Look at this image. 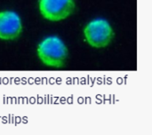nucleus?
Returning <instances> with one entry per match:
<instances>
[{"label": "nucleus", "instance_id": "nucleus-1", "mask_svg": "<svg viewBox=\"0 0 152 135\" xmlns=\"http://www.w3.org/2000/svg\"><path fill=\"white\" fill-rule=\"evenodd\" d=\"M37 56L46 66L62 68L69 56L68 47L65 43L56 36L45 38L37 46Z\"/></svg>", "mask_w": 152, "mask_h": 135}, {"label": "nucleus", "instance_id": "nucleus-3", "mask_svg": "<svg viewBox=\"0 0 152 135\" xmlns=\"http://www.w3.org/2000/svg\"><path fill=\"white\" fill-rule=\"evenodd\" d=\"M75 0H40L39 11L50 21H60L69 17L75 11Z\"/></svg>", "mask_w": 152, "mask_h": 135}, {"label": "nucleus", "instance_id": "nucleus-4", "mask_svg": "<svg viewBox=\"0 0 152 135\" xmlns=\"http://www.w3.org/2000/svg\"><path fill=\"white\" fill-rule=\"evenodd\" d=\"M22 31L20 17L14 12L5 11L0 12V39L13 40Z\"/></svg>", "mask_w": 152, "mask_h": 135}, {"label": "nucleus", "instance_id": "nucleus-2", "mask_svg": "<svg viewBox=\"0 0 152 135\" xmlns=\"http://www.w3.org/2000/svg\"><path fill=\"white\" fill-rule=\"evenodd\" d=\"M83 33L86 42L95 49L106 48L115 37L112 25L104 18H96L90 20L85 26Z\"/></svg>", "mask_w": 152, "mask_h": 135}]
</instances>
